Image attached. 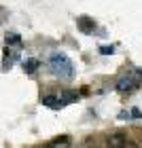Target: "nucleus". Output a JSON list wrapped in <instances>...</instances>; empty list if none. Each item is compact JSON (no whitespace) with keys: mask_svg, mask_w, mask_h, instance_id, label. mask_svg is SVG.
<instances>
[{"mask_svg":"<svg viewBox=\"0 0 142 148\" xmlns=\"http://www.w3.org/2000/svg\"><path fill=\"white\" fill-rule=\"evenodd\" d=\"M49 70L59 78H72V74H74L70 57L62 51H55V53L49 55Z\"/></svg>","mask_w":142,"mask_h":148,"instance_id":"f257e3e1","label":"nucleus"},{"mask_svg":"<svg viewBox=\"0 0 142 148\" xmlns=\"http://www.w3.org/2000/svg\"><path fill=\"white\" fill-rule=\"evenodd\" d=\"M57 97H59V102H62V106L70 104V102H77V99H79V95H77V93H74V91H70V89L62 91V93H59Z\"/></svg>","mask_w":142,"mask_h":148,"instance_id":"0eeeda50","label":"nucleus"},{"mask_svg":"<svg viewBox=\"0 0 142 148\" xmlns=\"http://www.w3.org/2000/svg\"><path fill=\"white\" fill-rule=\"evenodd\" d=\"M79 30L85 32V34H93L96 32V21L89 17H79Z\"/></svg>","mask_w":142,"mask_h":148,"instance_id":"39448f33","label":"nucleus"},{"mask_svg":"<svg viewBox=\"0 0 142 148\" xmlns=\"http://www.w3.org/2000/svg\"><path fill=\"white\" fill-rule=\"evenodd\" d=\"M6 45H21L19 34H6Z\"/></svg>","mask_w":142,"mask_h":148,"instance_id":"6e6552de","label":"nucleus"},{"mask_svg":"<svg viewBox=\"0 0 142 148\" xmlns=\"http://www.w3.org/2000/svg\"><path fill=\"white\" fill-rule=\"evenodd\" d=\"M100 53L102 55H110V53H114V47H100Z\"/></svg>","mask_w":142,"mask_h":148,"instance_id":"1a4fd4ad","label":"nucleus"},{"mask_svg":"<svg viewBox=\"0 0 142 148\" xmlns=\"http://www.w3.org/2000/svg\"><path fill=\"white\" fill-rule=\"evenodd\" d=\"M28 70L34 72V70H36V62H30V64H28Z\"/></svg>","mask_w":142,"mask_h":148,"instance_id":"9d476101","label":"nucleus"},{"mask_svg":"<svg viewBox=\"0 0 142 148\" xmlns=\"http://www.w3.org/2000/svg\"><path fill=\"white\" fill-rule=\"evenodd\" d=\"M138 85H140V83H138V76H136V74H134V72H125V74H121V76L117 78L114 89H117L119 93H132Z\"/></svg>","mask_w":142,"mask_h":148,"instance_id":"f03ea898","label":"nucleus"},{"mask_svg":"<svg viewBox=\"0 0 142 148\" xmlns=\"http://www.w3.org/2000/svg\"><path fill=\"white\" fill-rule=\"evenodd\" d=\"M81 148H96V146H93V144H89V142H85V144L81 146Z\"/></svg>","mask_w":142,"mask_h":148,"instance_id":"9b49d317","label":"nucleus"},{"mask_svg":"<svg viewBox=\"0 0 142 148\" xmlns=\"http://www.w3.org/2000/svg\"><path fill=\"white\" fill-rule=\"evenodd\" d=\"M70 146H72L70 136H59V138H55V140H51L45 148H70Z\"/></svg>","mask_w":142,"mask_h":148,"instance_id":"20e7f679","label":"nucleus"},{"mask_svg":"<svg viewBox=\"0 0 142 148\" xmlns=\"http://www.w3.org/2000/svg\"><path fill=\"white\" fill-rule=\"evenodd\" d=\"M106 146L108 148H127L130 146V140L123 131H110L106 136Z\"/></svg>","mask_w":142,"mask_h":148,"instance_id":"7ed1b4c3","label":"nucleus"},{"mask_svg":"<svg viewBox=\"0 0 142 148\" xmlns=\"http://www.w3.org/2000/svg\"><path fill=\"white\" fill-rule=\"evenodd\" d=\"M40 102H43L45 106H49V108H53V110H59V108H64L57 95H45V97H40Z\"/></svg>","mask_w":142,"mask_h":148,"instance_id":"423d86ee","label":"nucleus"}]
</instances>
